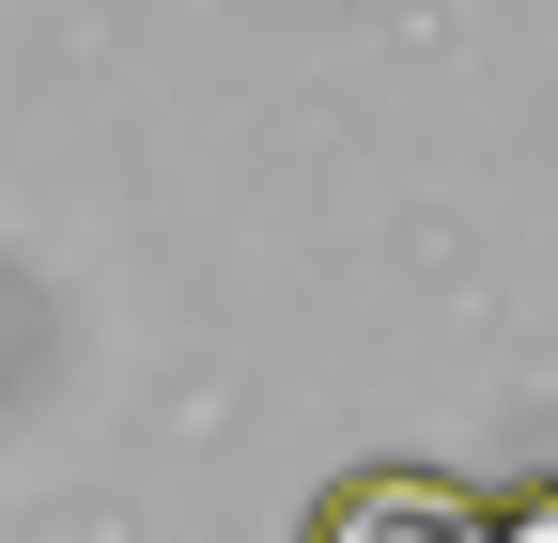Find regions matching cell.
<instances>
[{
    "label": "cell",
    "instance_id": "obj_2",
    "mask_svg": "<svg viewBox=\"0 0 558 543\" xmlns=\"http://www.w3.org/2000/svg\"><path fill=\"white\" fill-rule=\"evenodd\" d=\"M497 543H558V466H543V482H512V497H497Z\"/></svg>",
    "mask_w": 558,
    "mask_h": 543
},
{
    "label": "cell",
    "instance_id": "obj_1",
    "mask_svg": "<svg viewBox=\"0 0 558 543\" xmlns=\"http://www.w3.org/2000/svg\"><path fill=\"white\" fill-rule=\"evenodd\" d=\"M311 543H497V497L450 466H357L311 497Z\"/></svg>",
    "mask_w": 558,
    "mask_h": 543
}]
</instances>
